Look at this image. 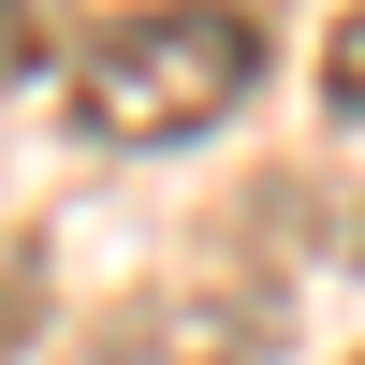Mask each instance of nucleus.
Wrapping results in <instances>:
<instances>
[{"instance_id": "f257e3e1", "label": "nucleus", "mask_w": 365, "mask_h": 365, "mask_svg": "<svg viewBox=\"0 0 365 365\" xmlns=\"http://www.w3.org/2000/svg\"><path fill=\"white\" fill-rule=\"evenodd\" d=\"M263 88V15L234 0H132L73 44V117L103 146H190Z\"/></svg>"}, {"instance_id": "f03ea898", "label": "nucleus", "mask_w": 365, "mask_h": 365, "mask_svg": "<svg viewBox=\"0 0 365 365\" xmlns=\"http://www.w3.org/2000/svg\"><path fill=\"white\" fill-rule=\"evenodd\" d=\"M278 336H263V292H220V278H190V292H146V307H117L103 336H73V365H263Z\"/></svg>"}, {"instance_id": "7ed1b4c3", "label": "nucleus", "mask_w": 365, "mask_h": 365, "mask_svg": "<svg viewBox=\"0 0 365 365\" xmlns=\"http://www.w3.org/2000/svg\"><path fill=\"white\" fill-rule=\"evenodd\" d=\"M322 103H336L351 132H365V0L336 15V44H322Z\"/></svg>"}, {"instance_id": "20e7f679", "label": "nucleus", "mask_w": 365, "mask_h": 365, "mask_svg": "<svg viewBox=\"0 0 365 365\" xmlns=\"http://www.w3.org/2000/svg\"><path fill=\"white\" fill-rule=\"evenodd\" d=\"M44 58V0H0V73H29Z\"/></svg>"}]
</instances>
